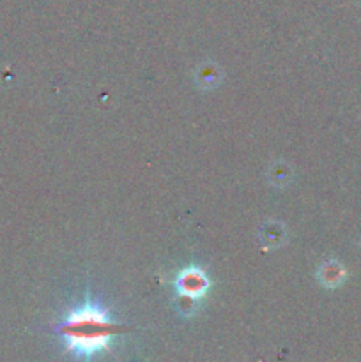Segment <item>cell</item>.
<instances>
[{
  "label": "cell",
  "mask_w": 361,
  "mask_h": 362,
  "mask_svg": "<svg viewBox=\"0 0 361 362\" xmlns=\"http://www.w3.org/2000/svg\"><path fill=\"white\" fill-rule=\"evenodd\" d=\"M207 288L209 279L198 269H184L179 274V279H177V290H179L180 296L188 297V299H200V297L205 296Z\"/></svg>",
  "instance_id": "obj_2"
},
{
  "label": "cell",
  "mask_w": 361,
  "mask_h": 362,
  "mask_svg": "<svg viewBox=\"0 0 361 362\" xmlns=\"http://www.w3.org/2000/svg\"><path fill=\"white\" fill-rule=\"evenodd\" d=\"M321 281L324 283L326 286H338L340 283L345 279V269L342 267L336 262H331V264H326L321 271Z\"/></svg>",
  "instance_id": "obj_3"
},
{
  "label": "cell",
  "mask_w": 361,
  "mask_h": 362,
  "mask_svg": "<svg viewBox=\"0 0 361 362\" xmlns=\"http://www.w3.org/2000/svg\"><path fill=\"white\" fill-rule=\"evenodd\" d=\"M59 332L64 338L67 352L84 359H92L96 354L112 346L117 325L110 318L108 311L94 304H84L67 313Z\"/></svg>",
  "instance_id": "obj_1"
}]
</instances>
